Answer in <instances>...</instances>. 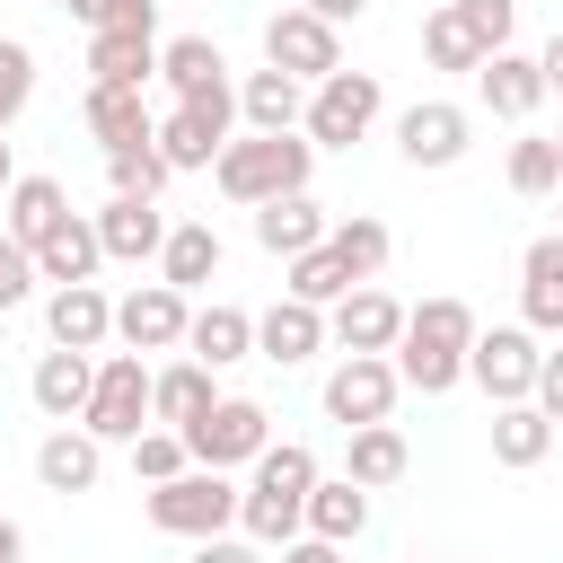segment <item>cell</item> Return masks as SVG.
I'll use <instances>...</instances> for the list:
<instances>
[{"label": "cell", "mask_w": 563, "mask_h": 563, "mask_svg": "<svg viewBox=\"0 0 563 563\" xmlns=\"http://www.w3.org/2000/svg\"><path fill=\"white\" fill-rule=\"evenodd\" d=\"M325 334H334L343 352H396V343H405V308H396L387 290H369V282H361V290L325 317Z\"/></svg>", "instance_id": "obj_15"}, {"label": "cell", "mask_w": 563, "mask_h": 563, "mask_svg": "<svg viewBox=\"0 0 563 563\" xmlns=\"http://www.w3.org/2000/svg\"><path fill=\"white\" fill-rule=\"evenodd\" d=\"M0 211H9V238H18V246H26V255H35V246H44V238H53V229H62V220H70V194H62V185H53V176H18V185H9V202H0Z\"/></svg>", "instance_id": "obj_27"}, {"label": "cell", "mask_w": 563, "mask_h": 563, "mask_svg": "<svg viewBox=\"0 0 563 563\" xmlns=\"http://www.w3.org/2000/svg\"><path fill=\"white\" fill-rule=\"evenodd\" d=\"M158 79L176 88V106H194V97H220L229 88V62H220L211 35H176V44H158Z\"/></svg>", "instance_id": "obj_23"}, {"label": "cell", "mask_w": 563, "mask_h": 563, "mask_svg": "<svg viewBox=\"0 0 563 563\" xmlns=\"http://www.w3.org/2000/svg\"><path fill=\"white\" fill-rule=\"evenodd\" d=\"M475 88H484V106H493L501 123H528V114L554 97V88H545V70H537L528 53H493V62L475 70Z\"/></svg>", "instance_id": "obj_21"}, {"label": "cell", "mask_w": 563, "mask_h": 563, "mask_svg": "<svg viewBox=\"0 0 563 563\" xmlns=\"http://www.w3.org/2000/svg\"><path fill=\"white\" fill-rule=\"evenodd\" d=\"M185 466H194V449H185V431H158V422H150V431L132 440V475H141V484H176Z\"/></svg>", "instance_id": "obj_38"}, {"label": "cell", "mask_w": 563, "mask_h": 563, "mask_svg": "<svg viewBox=\"0 0 563 563\" xmlns=\"http://www.w3.org/2000/svg\"><path fill=\"white\" fill-rule=\"evenodd\" d=\"M0 563H26V528L18 519H0Z\"/></svg>", "instance_id": "obj_49"}, {"label": "cell", "mask_w": 563, "mask_h": 563, "mask_svg": "<svg viewBox=\"0 0 563 563\" xmlns=\"http://www.w3.org/2000/svg\"><path fill=\"white\" fill-rule=\"evenodd\" d=\"M62 9H70V18H79V26H88V35H97V26H106V18H114V0H62Z\"/></svg>", "instance_id": "obj_47"}, {"label": "cell", "mask_w": 563, "mask_h": 563, "mask_svg": "<svg viewBox=\"0 0 563 563\" xmlns=\"http://www.w3.org/2000/svg\"><path fill=\"white\" fill-rule=\"evenodd\" d=\"M466 106H449V97H422V106H405L396 114V150H405V167H457L466 158Z\"/></svg>", "instance_id": "obj_11"}, {"label": "cell", "mask_w": 563, "mask_h": 563, "mask_svg": "<svg viewBox=\"0 0 563 563\" xmlns=\"http://www.w3.org/2000/svg\"><path fill=\"white\" fill-rule=\"evenodd\" d=\"M176 167L158 158V141H141V150H106V185L114 194H132V202H158V185H167Z\"/></svg>", "instance_id": "obj_35"}, {"label": "cell", "mask_w": 563, "mask_h": 563, "mask_svg": "<svg viewBox=\"0 0 563 563\" xmlns=\"http://www.w3.org/2000/svg\"><path fill=\"white\" fill-rule=\"evenodd\" d=\"M185 325H194V308H185V290H167V282H141L132 299H114V334H123L132 352H176Z\"/></svg>", "instance_id": "obj_12"}, {"label": "cell", "mask_w": 563, "mask_h": 563, "mask_svg": "<svg viewBox=\"0 0 563 563\" xmlns=\"http://www.w3.org/2000/svg\"><path fill=\"white\" fill-rule=\"evenodd\" d=\"M519 308H528V334H563V238H537L519 255Z\"/></svg>", "instance_id": "obj_22"}, {"label": "cell", "mask_w": 563, "mask_h": 563, "mask_svg": "<svg viewBox=\"0 0 563 563\" xmlns=\"http://www.w3.org/2000/svg\"><path fill=\"white\" fill-rule=\"evenodd\" d=\"M325 238H334V220H325L308 194H282V202H264V211H255V246H264V255H282V264H299V255H308V246H325Z\"/></svg>", "instance_id": "obj_17"}, {"label": "cell", "mask_w": 563, "mask_h": 563, "mask_svg": "<svg viewBox=\"0 0 563 563\" xmlns=\"http://www.w3.org/2000/svg\"><path fill=\"white\" fill-rule=\"evenodd\" d=\"M238 123H246V132H299V123H308V88L264 62V70L238 79Z\"/></svg>", "instance_id": "obj_14"}, {"label": "cell", "mask_w": 563, "mask_h": 563, "mask_svg": "<svg viewBox=\"0 0 563 563\" xmlns=\"http://www.w3.org/2000/svg\"><path fill=\"white\" fill-rule=\"evenodd\" d=\"M554 150H563V132H554Z\"/></svg>", "instance_id": "obj_51"}, {"label": "cell", "mask_w": 563, "mask_h": 563, "mask_svg": "<svg viewBox=\"0 0 563 563\" xmlns=\"http://www.w3.org/2000/svg\"><path fill=\"white\" fill-rule=\"evenodd\" d=\"M299 9H308V18H325V26H343V18H361L369 0H299Z\"/></svg>", "instance_id": "obj_46"}, {"label": "cell", "mask_w": 563, "mask_h": 563, "mask_svg": "<svg viewBox=\"0 0 563 563\" xmlns=\"http://www.w3.org/2000/svg\"><path fill=\"white\" fill-rule=\"evenodd\" d=\"M26 97H35V53L18 35H0V132L26 114Z\"/></svg>", "instance_id": "obj_41"}, {"label": "cell", "mask_w": 563, "mask_h": 563, "mask_svg": "<svg viewBox=\"0 0 563 563\" xmlns=\"http://www.w3.org/2000/svg\"><path fill=\"white\" fill-rule=\"evenodd\" d=\"M185 352H194L202 369H229V361H246V352H255V317H246V308H229V299H211V308H194Z\"/></svg>", "instance_id": "obj_24"}, {"label": "cell", "mask_w": 563, "mask_h": 563, "mask_svg": "<svg viewBox=\"0 0 563 563\" xmlns=\"http://www.w3.org/2000/svg\"><path fill=\"white\" fill-rule=\"evenodd\" d=\"M537 369H545V352H537L528 325H493V334H475V352H466V378H475L493 405H537Z\"/></svg>", "instance_id": "obj_8"}, {"label": "cell", "mask_w": 563, "mask_h": 563, "mask_svg": "<svg viewBox=\"0 0 563 563\" xmlns=\"http://www.w3.org/2000/svg\"><path fill=\"white\" fill-rule=\"evenodd\" d=\"M396 396H405V378H396V361H387V352H343V369L325 378V413H334L343 431L387 422V413H396Z\"/></svg>", "instance_id": "obj_9"}, {"label": "cell", "mask_w": 563, "mask_h": 563, "mask_svg": "<svg viewBox=\"0 0 563 563\" xmlns=\"http://www.w3.org/2000/svg\"><path fill=\"white\" fill-rule=\"evenodd\" d=\"M387 246H396V238H387V220H369V211H352V220H334V255L352 264V282H369V273L387 264Z\"/></svg>", "instance_id": "obj_36"}, {"label": "cell", "mask_w": 563, "mask_h": 563, "mask_svg": "<svg viewBox=\"0 0 563 563\" xmlns=\"http://www.w3.org/2000/svg\"><path fill=\"white\" fill-rule=\"evenodd\" d=\"M545 449H554V422L537 405H493V457L501 466H545Z\"/></svg>", "instance_id": "obj_33"}, {"label": "cell", "mask_w": 563, "mask_h": 563, "mask_svg": "<svg viewBox=\"0 0 563 563\" xmlns=\"http://www.w3.org/2000/svg\"><path fill=\"white\" fill-rule=\"evenodd\" d=\"M44 325H53V343H62V352H97V343L114 334V299H106L97 282H70V290H53V299H44Z\"/></svg>", "instance_id": "obj_18"}, {"label": "cell", "mask_w": 563, "mask_h": 563, "mask_svg": "<svg viewBox=\"0 0 563 563\" xmlns=\"http://www.w3.org/2000/svg\"><path fill=\"white\" fill-rule=\"evenodd\" d=\"M537 70H545V88H554V97H563V26H554V44H545V53H537Z\"/></svg>", "instance_id": "obj_48"}, {"label": "cell", "mask_w": 563, "mask_h": 563, "mask_svg": "<svg viewBox=\"0 0 563 563\" xmlns=\"http://www.w3.org/2000/svg\"><path fill=\"white\" fill-rule=\"evenodd\" d=\"M97 264H106V246H97V220H62L44 246H35V273L53 282V290H70V282H97Z\"/></svg>", "instance_id": "obj_28"}, {"label": "cell", "mask_w": 563, "mask_h": 563, "mask_svg": "<svg viewBox=\"0 0 563 563\" xmlns=\"http://www.w3.org/2000/svg\"><path fill=\"white\" fill-rule=\"evenodd\" d=\"M35 282H44V273H35V255H26L18 238H0V308H18Z\"/></svg>", "instance_id": "obj_42"}, {"label": "cell", "mask_w": 563, "mask_h": 563, "mask_svg": "<svg viewBox=\"0 0 563 563\" xmlns=\"http://www.w3.org/2000/svg\"><path fill=\"white\" fill-rule=\"evenodd\" d=\"M352 290H361V282H352V264L334 255V238H325V246H308V255L290 264V299H308V308H343Z\"/></svg>", "instance_id": "obj_34"}, {"label": "cell", "mask_w": 563, "mask_h": 563, "mask_svg": "<svg viewBox=\"0 0 563 563\" xmlns=\"http://www.w3.org/2000/svg\"><path fill=\"white\" fill-rule=\"evenodd\" d=\"M537 413L563 422V352H545V369H537Z\"/></svg>", "instance_id": "obj_43"}, {"label": "cell", "mask_w": 563, "mask_h": 563, "mask_svg": "<svg viewBox=\"0 0 563 563\" xmlns=\"http://www.w3.org/2000/svg\"><path fill=\"white\" fill-rule=\"evenodd\" d=\"M361 528H369V493H361L352 475H317V493H308V537L352 545Z\"/></svg>", "instance_id": "obj_32"}, {"label": "cell", "mask_w": 563, "mask_h": 563, "mask_svg": "<svg viewBox=\"0 0 563 563\" xmlns=\"http://www.w3.org/2000/svg\"><path fill=\"white\" fill-rule=\"evenodd\" d=\"M554 238H563V229H554Z\"/></svg>", "instance_id": "obj_52"}, {"label": "cell", "mask_w": 563, "mask_h": 563, "mask_svg": "<svg viewBox=\"0 0 563 563\" xmlns=\"http://www.w3.org/2000/svg\"><path fill=\"white\" fill-rule=\"evenodd\" d=\"M238 501H246V493H238L229 475L185 466L176 484H150V528H158V537H194V545H202V537H229Z\"/></svg>", "instance_id": "obj_4"}, {"label": "cell", "mask_w": 563, "mask_h": 563, "mask_svg": "<svg viewBox=\"0 0 563 563\" xmlns=\"http://www.w3.org/2000/svg\"><path fill=\"white\" fill-rule=\"evenodd\" d=\"M26 396H35V413H53V422H79V413H88V396H97V361L53 343V352L35 361V378H26Z\"/></svg>", "instance_id": "obj_16"}, {"label": "cell", "mask_w": 563, "mask_h": 563, "mask_svg": "<svg viewBox=\"0 0 563 563\" xmlns=\"http://www.w3.org/2000/svg\"><path fill=\"white\" fill-rule=\"evenodd\" d=\"M282 563H343V545H325V537H290Z\"/></svg>", "instance_id": "obj_45"}, {"label": "cell", "mask_w": 563, "mask_h": 563, "mask_svg": "<svg viewBox=\"0 0 563 563\" xmlns=\"http://www.w3.org/2000/svg\"><path fill=\"white\" fill-rule=\"evenodd\" d=\"M211 405H220V387H211L202 361H167V369L150 378V422H158V431H194Z\"/></svg>", "instance_id": "obj_20"}, {"label": "cell", "mask_w": 563, "mask_h": 563, "mask_svg": "<svg viewBox=\"0 0 563 563\" xmlns=\"http://www.w3.org/2000/svg\"><path fill=\"white\" fill-rule=\"evenodd\" d=\"M35 475H44V493H88L97 475H106V440H88V431H44V449H35Z\"/></svg>", "instance_id": "obj_25"}, {"label": "cell", "mask_w": 563, "mask_h": 563, "mask_svg": "<svg viewBox=\"0 0 563 563\" xmlns=\"http://www.w3.org/2000/svg\"><path fill=\"white\" fill-rule=\"evenodd\" d=\"M185 449H194V466L229 475V466H255V457L273 449V422H264V405H255V396H220V405L185 431Z\"/></svg>", "instance_id": "obj_6"}, {"label": "cell", "mask_w": 563, "mask_h": 563, "mask_svg": "<svg viewBox=\"0 0 563 563\" xmlns=\"http://www.w3.org/2000/svg\"><path fill=\"white\" fill-rule=\"evenodd\" d=\"M88 132H97L106 150H141V141H158L141 88H88Z\"/></svg>", "instance_id": "obj_30"}, {"label": "cell", "mask_w": 563, "mask_h": 563, "mask_svg": "<svg viewBox=\"0 0 563 563\" xmlns=\"http://www.w3.org/2000/svg\"><path fill=\"white\" fill-rule=\"evenodd\" d=\"M211 176H220L229 202L264 211V202H282V194H308V176H317V141H299V132H246V141L220 150Z\"/></svg>", "instance_id": "obj_3"}, {"label": "cell", "mask_w": 563, "mask_h": 563, "mask_svg": "<svg viewBox=\"0 0 563 563\" xmlns=\"http://www.w3.org/2000/svg\"><path fill=\"white\" fill-rule=\"evenodd\" d=\"M317 343H325V308H308V299H273V308L255 317V352L282 361V369L317 361Z\"/></svg>", "instance_id": "obj_19"}, {"label": "cell", "mask_w": 563, "mask_h": 563, "mask_svg": "<svg viewBox=\"0 0 563 563\" xmlns=\"http://www.w3.org/2000/svg\"><path fill=\"white\" fill-rule=\"evenodd\" d=\"M308 493H317V449L282 440V449L255 457V484L238 501V528L255 545H290V537H308Z\"/></svg>", "instance_id": "obj_2"}, {"label": "cell", "mask_w": 563, "mask_h": 563, "mask_svg": "<svg viewBox=\"0 0 563 563\" xmlns=\"http://www.w3.org/2000/svg\"><path fill=\"white\" fill-rule=\"evenodd\" d=\"M449 9H457V26L475 35V53H484V62H493V53H510V18H519L510 0H449Z\"/></svg>", "instance_id": "obj_40"}, {"label": "cell", "mask_w": 563, "mask_h": 563, "mask_svg": "<svg viewBox=\"0 0 563 563\" xmlns=\"http://www.w3.org/2000/svg\"><path fill=\"white\" fill-rule=\"evenodd\" d=\"M264 62H273V70H290L299 88H317V79H334V70H343V35H334L325 18H308V9H282V18L264 26Z\"/></svg>", "instance_id": "obj_10"}, {"label": "cell", "mask_w": 563, "mask_h": 563, "mask_svg": "<svg viewBox=\"0 0 563 563\" xmlns=\"http://www.w3.org/2000/svg\"><path fill=\"white\" fill-rule=\"evenodd\" d=\"M194 563H264V554H255V537H202Z\"/></svg>", "instance_id": "obj_44"}, {"label": "cell", "mask_w": 563, "mask_h": 563, "mask_svg": "<svg viewBox=\"0 0 563 563\" xmlns=\"http://www.w3.org/2000/svg\"><path fill=\"white\" fill-rule=\"evenodd\" d=\"M158 35H88V88H150Z\"/></svg>", "instance_id": "obj_26"}, {"label": "cell", "mask_w": 563, "mask_h": 563, "mask_svg": "<svg viewBox=\"0 0 563 563\" xmlns=\"http://www.w3.org/2000/svg\"><path fill=\"white\" fill-rule=\"evenodd\" d=\"M97 246H106V264H150V255H167V211L114 194V202L97 211Z\"/></svg>", "instance_id": "obj_13"}, {"label": "cell", "mask_w": 563, "mask_h": 563, "mask_svg": "<svg viewBox=\"0 0 563 563\" xmlns=\"http://www.w3.org/2000/svg\"><path fill=\"white\" fill-rule=\"evenodd\" d=\"M413 466V449H405V431L396 422H369V431H343V475L361 484V493H378V484H396Z\"/></svg>", "instance_id": "obj_29"}, {"label": "cell", "mask_w": 563, "mask_h": 563, "mask_svg": "<svg viewBox=\"0 0 563 563\" xmlns=\"http://www.w3.org/2000/svg\"><path fill=\"white\" fill-rule=\"evenodd\" d=\"M211 273H220V229L211 220H176L167 229V255H158V282L167 290H202Z\"/></svg>", "instance_id": "obj_31"}, {"label": "cell", "mask_w": 563, "mask_h": 563, "mask_svg": "<svg viewBox=\"0 0 563 563\" xmlns=\"http://www.w3.org/2000/svg\"><path fill=\"white\" fill-rule=\"evenodd\" d=\"M466 352H475V308L466 299H422L405 308V343H396V378L422 387V396H449L466 378Z\"/></svg>", "instance_id": "obj_1"}, {"label": "cell", "mask_w": 563, "mask_h": 563, "mask_svg": "<svg viewBox=\"0 0 563 563\" xmlns=\"http://www.w3.org/2000/svg\"><path fill=\"white\" fill-rule=\"evenodd\" d=\"M378 106H387V97H378L369 70H334V79L308 88V123H299V132H308L317 150H352V141L378 123Z\"/></svg>", "instance_id": "obj_7"}, {"label": "cell", "mask_w": 563, "mask_h": 563, "mask_svg": "<svg viewBox=\"0 0 563 563\" xmlns=\"http://www.w3.org/2000/svg\"><path fill=\"white\" fill-rule=\"evenodd\" d=\"M422 53H431V70H484V53H475V35L457 26V9H431V18H422Z\"/></svg>", "instance_id": "obj_37"}, {"label": "cell", "mask_w": 563, "mask_h": 563, "mask_svg": "<svg viewBox=\"0 0 563 563\" xmlns=\"http://www.w3.org/2000/svg\"><path fill=\"white\" fill-rule=\"evenodd\" d=\"M150 378L158 369H141V352H106L97 361V396H88V413H79V431L88 440H141L150 431Z\"/></svg>", "instance_id": "obj_5"}, {"label": "cell", "mask_w": 563, "mask_h": 563, "mask_svg": "<svg viewBox=\"0 0 563 563\" xmlns=\"http://www.w3.org/2000/svg\"><path fill=\"white\" fill-rule=\"evenodd\" d=\"M554 185H563V150H554V141H510V194L537 202V194H554Z\"/></svg>", "instance_id": "obj_39"}, {"label": "cell", "mask_w": 563, "mask_h": 563, "mask_svg": "<svg viewBox=\"0 0 563 563\" xmlns=\"http://www.w3.org/2000/svg\"><path fill=\"white\" fill-rule=\"evenodd\" d=\"M9 185H18V158H9V141H0V202H9Z\"/></svg>", "instance_id": "obj_50"}]
</instances>
